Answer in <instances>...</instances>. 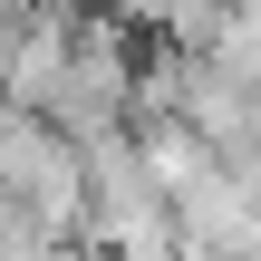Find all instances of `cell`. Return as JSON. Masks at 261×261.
<instances>
[{"instance_id":"obj_1","label":"cell","mask_w":261,"mask_h":261,"mask_svg":"<svg viewBox=\"0 0 261 261\" xmlns=\"http://www.w3.org/2000/svg\"><path fill=\"white\" fill-rule=\"evenodd\" d=\"M136 77H145V58H136L126 19H116V10H77L68 58H58V87H48V107H39V116H48L58 136L97 145V136L136 126Z\"/></svg>"},{"instance_id":"obj_2","label":"cell","mask_w":261,"mask_h":261,"mask_svg":"<svg viewBox=\"0 0 261 261\" xmlns=\"http://www.w3.org/2000/svg\"><path fill=\"white\" fill-rule=\"evenodd\" d=\"M0 194L10 203H29L39 223H58L68 242L87 232V145L77 136H58L48 116H0Z\"/></svg>"},{"instance_id":"obj_3","label":"cell","mask_w":261,"mask_h":261,"mask_svg":"<svg viewBox=\"0 0 261 261\" xmlns=\"http://www.w3.org/2000/svg\"><path fill=\"white\" fill-rule=\"evenodd\" d=\"M194 58H203V68H223V77H242V87H261V0H213V19H203Z\"/></svg>"},{"instance_id":"obj_4","label":"cell","mask_w":261,"mask_h":261,"mask_svg":"<svg viewBox=\"0 0 261 261\" xmlns=\"http://www.w3.org/2000/svg\"><path fill=\"white\" fill-rule=\"evenodd\" d=\"M107 10H116L126 29H155V39H184V48H194V39H203V19H213V0H107Z\"/></svg>"}]
</instances>
